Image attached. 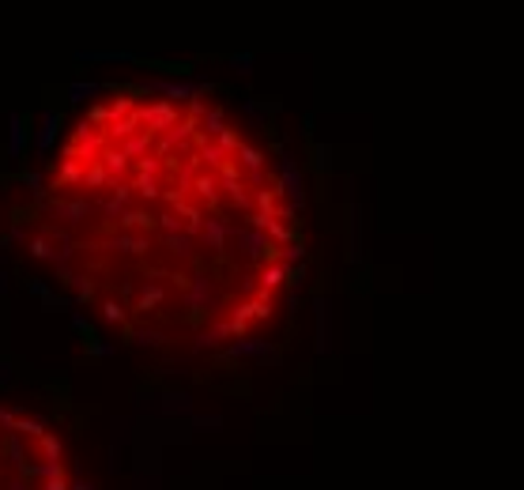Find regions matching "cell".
Listing matches in <instances>:
<instances>
[{"label": "cell", "mask_w": 524, "mask_h": 490, "mask_svg": "<svg viewBox=\"0 0 524 490\" xmlns=\"http://www.w3.org/2000/svg\"><path fill=\"white\" fill-rule=\"evenodd\" d=\"M0 490H79L76 460L53 422L0 404Z\"/></svg>", "instance_id": "cell-2"}, {"label": "cell", "mask_w": 524, "mask_h": 490, "mask_svg": "<svg viewBox=\"0 0 524 490\" xmlns=\"http://www.w3.org/2000/svg\"><path fill=\"white\" fill-rule=\"evenodd\" d=\"M27 242L121 340L212 358L264 336L302 276V212L279 163L200 91L114 87L68 125Z\"/></svg>", "instance_id": "cell-1"}]
</instances>
